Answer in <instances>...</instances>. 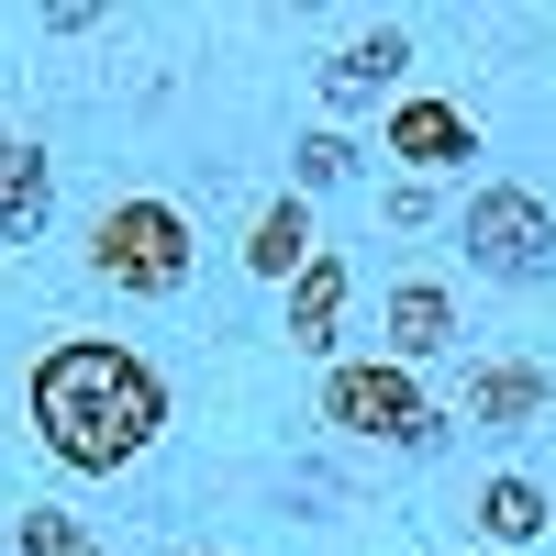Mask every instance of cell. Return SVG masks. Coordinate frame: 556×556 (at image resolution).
<instances>
[{"instance_id": "6da1fadb", "label": "cell", "mask_w": 556, "mask_h": 556, "mask_svg": "<svg viewBox=\"0 0 556 556\" xmlns=\"http://www.w3.org/2000/svg\"><path fill=\"white\" fill-rule=\"evenodd\" d=\"M23 412H34V445L67 479H123L167 434V367L123 334H56L23 367Z\"/></svg>"}, {"instance_id": "7a4b0ae2", "label": "cell", "mask_w": 556, "mask_h": 556, "mask_svg": "<svg viewBox=\"0 0 556 556\" xmlns=\"http://www.w3.org/2000/svg\"><path fill=\"white\" fill-rule=\"evenodd\" d=\"M89 278L101 290H123V301H178L190 290V267H201V245H190V212L178 201H156V190H123V201H101L89 212Z\"/></svg>"}, {"instance_id": "3957f363", "label": "cell", "mask_w": 556, "mask_h": 556, "mask_svg": "<svg viewBox=\"0 0 556 556\" xmlns=\"http://www.w3.org/2000/svg\"><path fill=\"white\" fill-rule=\"evenodd\" d=\"M323 424L356 434V445H401V456H434L445 445V412L424 401V379L390 356H345V367H323Z\"/></svg>"}, {"instance_id": "277c9868", "label": "cell", "mask_w": 556, "mask_h": 556, "mask_svg": "<svg viewBox=\"0 0 556 556\" xmlns=\"http://www.w3.org/2000/svg\"><path fill=\"white\" fill-rule=\"evenodd\" d=\"M456 235H468V267H479V278H513V290H534V278L556 267V212H545V190H523V178L468 190Z\"/></svg>"}, {"instance_id": "5b68a950", "label": "cell", "mask_w": 556, "mask_h": 556, "mask_svg": "<svg viewBox=\"0 0 556 556\" xmlns=\"http://www.w3.org/2000/svg\"><path fill=\"white\" fill-rule=\"evenodd\" d=\"M390 156L412 178H456V167L479 156V123L456 112V101H434V89H401V101H390Z\"/></svg>"}, {"instance_id": "8992f818", "label": "cell", "mask_w": 556, "mask_h": 556, "mask_svg": "<svg viewBox=\"0 0 556 556\" xmlns=\"http://www.w3.org/2000/svg\"><path fill=\"white\" fill-rule=\"evenodd\" d=\"M545 401H556V367L545 356H479L468 367V424H490V434L545 424Z\"/></svg>"}, {"instance_id": "52a82bcc", "label": "cell", "mask_w": 556, "mask_h": 556, "mask_svg": "<svg viewBox=\"0 0 556 556\" xmlns=\"http://www.w3.org/2000/svg\"><path fill=\"white\" fill-rule=\"evenodd\" d=\"M345 290H356V278H345V256L323 245V256H312V267L290 278V290H278V334H290L301 356H323V345L345 334Z\"/></svg>"}, {"instance_id": "ba28073f", "label": "cell", "mask_w": 556, "mask_h": 556, "mask_svg": "<svg viewBox=\"0 0 556 556\" xmlns=\"http://www.w3.org/2000/svg\"><path fill=\"white\" fill-rule=\"evenodd\" d=\"M323 256V235H312V201L301 190H278L256 223H245V278H278V290H290V278Z\"/></svg>"}, {"instance_id": "9c48e42d", "label": "cell", "mask_w": 556, "mask_h": 556, "mask_svg": "<svg viewBox=\"0 0 556 556\" xmlns=\"http://www.w3.org/2000/svg\"><path fill=\"white\" fill-rule=\"evenodd\" d=\"M468 513H479V545H490V556H513V545H534V534L556 523V501H545V479H523V468H490Z\"/></svg>"}, {"instance_id": "30bf717a", "label": "cell", "mask_w": 556, "mask_h": 556, "mask_svg": "<svg viewBox=\"0 0 556 556\" xmlns=\"http://www.w3.org/2000/svg\"><path fill=\"white\" fill-rule=\"evenodd\" d=\"M456 345V290L445 278H401L390 290V367H424Z\"/></svg>"}, {"instance_id": "8fae6325", "label": "cell", "mask_w": 556, "mask_h": 556, "mask_svg": "<svg viewBox=\"0 0 556 556\" xmlns=\"http://www.w3.org/2000/svg\"><path fill=\"white\" fill-rule=\"evenodd\" d=\"M45 212H56V167H45V146H12V134H0V245H34Z\"/></svg>"}, {"instance_id": "7c38bea8", "label": "cell", "mask_w": 556, "mask_h": 556, "mask_svg": "<svg viewBox=\"0 0 556 556\" xmlns=\"http://www.w3.org/2000/svg\"><path fill=\"white\" fill-rule=\"evenodd\" d=\"M401 67H412V34H401V23H367V34H345L334 56H323V78H334V89H390Z\"/></svg>"}, {"instance_id": "4fadbf2b", "label": "cell", "mask_w": 556, "mask_h": 556, "mask_svg": "<svg viewBox=\"0 0 556 556\" xmlns=\"http://www.w3.org/2000/svg\"><path fill=\"white\" fill-rule=\"evenodd\" d=\"M23 556H112V545H89V523H78V513L34 501V513H23Z\"/></svg>"}, {"instance_id": "5bb4252c", "label": "cell", "mask_w": 556, "mask_h": 556, "mask_svg": "<svg viewBox=\"0 0 556 556\" xmlns=\"http://www.w3.org/2000/svg\"><path fill=\"white\" fill-rule=\"evenodd\" d=\"M290 167H301V201H312V190H334V178L356 167V146H345V134H301V156H290Z\"/></svg>"}, {"instance_id": "9a60e30c", "label": "cell", "mask_w": 556, "mask_h": 556, "mask_svg": "<svg viewBox=\"0 0 556 556\" xmlns=\"http://www.w3.org/2000/svg\"><path fill=\"white\" fill-rule=\"evenodd\" d=\"M379 212L412 235V223H434V190H424V178H390V190H379Z\"/></svg>"}, {"instance_id": "2e32d148", "label": "cell", "mask_w": 556, "mask_h": 556, "mask_svg": "<svg viewBox=\"0 0 556 556\" xmlns=\"http://www.w3.org/2000/svg\"><path fill=\"white\" fill-rule=\"evenodd\" d=\"M468 556H490V545H468Z\"/></svg>"}]
</instances>
